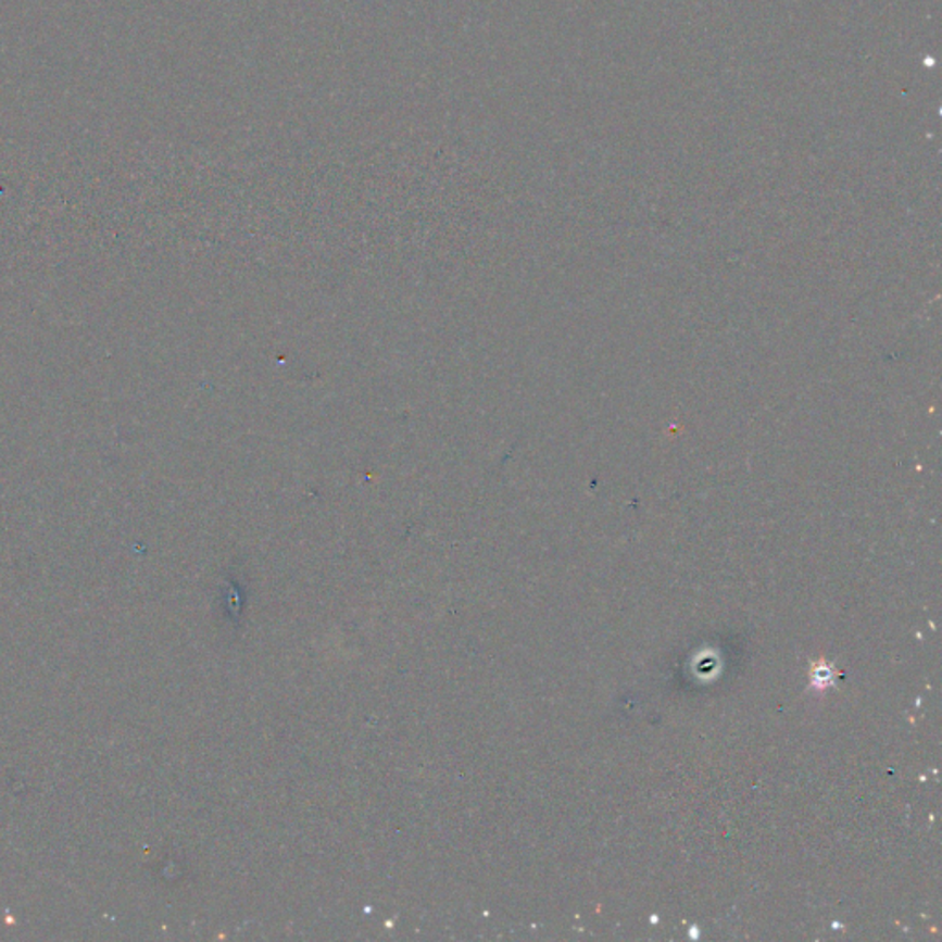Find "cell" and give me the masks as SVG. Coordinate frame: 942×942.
<instances>
[{
  "mask_svg": "<svg viewBox=\"0 0 942 942\" xmlns=\"http://www.w3.org/2000/svg\"><path fill=\"white\" fill-rule=\"evenodd\" d=\"M830 679H832V674H830L829 668L825 665L819 666L816 673H814V681H816L817 687H821V689L830 683Z\"/></svg>",
  "mask_w": 942,
  "mask_h": 942,
  "instance_id": "cell-1",
  "label": "cell"
}]
</instances>
